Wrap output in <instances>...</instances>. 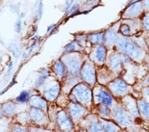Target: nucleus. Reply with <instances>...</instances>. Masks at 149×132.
I'll use <instances>...</instances> for the list:
<instances>
[{
    "label": "nucleus",
    "instance_id": "obj_1",
    "mask_svg": "<svg viewBox=\"0 0 149 132\" xmlns=\"http://www.w3.org/2000/svg\"><path fill=\"white\" fill-rule=\"evenodd\" d=\"M116 44L117 46L121 51L133 59L136 60L141 59L143 56V50L125 37H117Z\"/></svg>",
    "mask_w": 149,
    "mask_h": 132
},
{
    "label": "nucleus",
    "instance_id": "obj_2",
    "mask_svg": "<svg viewBox=\"0 0 149 132\" xmlns=\"http://www.w3.org/2000/svg\"><path fill=\"white\" fill-rule=\"evenodd\" d=\"M74 92L77 99L81 103L88 104L92 100V91L84 84L77 85L74 88Z\"/></svg>",
    "mask_w": 149,
    "mask_h": 132
},
{
    "label": "nucleus",
    "instance_id": "obj_3",
    "mask_svg": "<svg viewBox=\"0 0 149 132\" xmlns=\"http://www.w3.org/2000/svg\"><path fill=\"white\" fill-rule=\"evenodd\" d=\"M143 11V1H134L127 8L123 15L126 18H134L138 17Z\"/></svg>",
    "mask_w": 149,
    "mask_h": 132
},
{
    "label": "nucleus",
    "instance_id": "obj_4",
    "mask_svg": "<svg viewBox=\"0 0 149 132\" xmlns=\"http://www.w3.org/2000/svg\"><path fill=\"white\" fill-rule=\"evenodd\" d=\"M109 89L111 92L116 95H122L128 90V85L121 78L116 79L109 84Z\"/></svg>",
    "mask_w": 149,
    "mask_h": 132
},
{
    "label": "nucleus",
    "instance_id": "obj_5",
    "mask_svg": "<svg viewBox=\"0 0 149 132\" xmlns=\"http://www.w3.org/2000/svg\"><path fill=\"white\" fill-rule=\"evenodd\" d=\"M81 76L86 82L93 83L95 80V71L94 67L91 63H87L84 65L81 69Z\"/></svg>",
    "mask_w": 149,
    "mask_h": 132
},
{
    "label": "nucleus",
    "instance_id": "obj_6",
    "mask_svg": "<svg viewBox=\"0 0 149 132\" xmlns=\"http://www.w3.org/2000/svg\"><path fill=\"white\" fill-rule=\"evenodd\" d=\"M116 119L121 126L123 127H129L132 125V120L127 112L121 107H117L115 111Z\"/></svg>",
    "mask_w": 149,
    "mask_h": 132
},
{
    "label": "nucleus",
    "instance_id": "obj_7",
    "mask_svg": "<svg viewBox=\"0 0 149 132\" xmlns=\"http://www.w3.org/2000/svg\"><path fill=\"white\" fill-rule=\"evenodd\" d=\"M129 58L123 54H116L113 55L109 60V64L111 68L114 70L118 71L121 68L123 62H128Z\"/></svg>",
    "mask_w": 149,
    "mask_h": 132
},
{
    "label": "nucleus",
    "instance_id": "obj_8",
    "mask_svg": "<svg viewBox=\"0 0 149 132\" xmlns=\"http://www.w3.org/2000/svg\"><path fill=\"white\" fill-rule=\"evenodd\" d=\"M137 27L138 26L136 25L135 22L133 23V21H132L127 20L122 23L121 27H120V32L125 36L130 35L132 33H135L136 31L134 29L136 30Z\"/></svg>",
    "mask_w": 149,
    "mask_h": 132
},
{
    "label": "nucleus",
    "instance_id": "obj_9",
    "mask_svg": "<svg viewBox=\"0 0 149 132\" xmlns=\"http://www.w3.org/2000/svg\"><path fill=\"white\" fill-rule=\"evenodd\" d=\"M58 121L60 128L63 129V130H68V129H70L72 126L71 120L66 116V114L63 112H61L58 114Z\"/></svg>",
    "mask_w": 149,
    "mask_h": 132
},
{
    "label": "nucleus",
    "instance_id": "obj_10",
    "mask_svg": "<svg viewBox=\"0 0 149 132\" xmlns=\"http://www.w3.org/2000/svg\"><path fill=\"white\" fill-rule=\"evenodd\" d=\"M96 100L99 102L104 103L107 105H111L113 103V98L109 93L104 90H100L96 95Z\"/></svg>",
    "mask_w": 149,
    "mask_h": 132
},
{
    "label": "nucleus",
    "instance_id": "obj_11",
    "mask_svg": "<svg viewBox=\"0 0 149 132\" xmlns=\"http://www.w3.org/2000/svg\"><path fill=\"white\" fill-rule=\"evenodd\" d=\"M125 103L131 114L134 116H137L139 115V110L136 102L132 98L127 97L125 100Z\"/></svg>",
    "mask_w": 149,
    "mask_h": 132
},
{
    "label": "nucleus",
    "instance_id": "obj_12",
    "mask_svg": "<svg viewBox=\"0 0 149 132\" xmlns=\"http://www.w3.org/2000/svg\"><path fill=\"white\" fill-rule=\"evenodd\" d=\"M30 104L35 108H40V109H46L47 104L42 98L38 96H34L31 97L30 100Z\"/></svg>",
    "mask_w": 149,
    "mask_h": 132
},
{
    "label": "nucleus",
    "instance_id": "obj_13",
    "mask_svg": "<svg viewBox=\"0 0 149 132\" xmlns=\"http://www.w3.org/2000/svg\"><path fill=\"white\" fill-rule=\"evenodd\" d=\"M85 109L78 104H74L71 105L70 112L74 119H78L84 114Z\"/></svg>",
    "mask_w": 149,
    "mask_h": 132
},
{
    "label": "nucleus",
    "instance_id": "obj_14",
    "mask_svg": "<svg viewBox=\"0 0 149 132\" xmlns=\"http://www.w3.org/2000/svg\"><path fill=\"white\" fill-rule=\"evenodd\" d=\"M95 54L96 59L98 61L102 63L105 61V57H106V49H105V47L103 45H98L97 49H96Z\"/></svg>",
    "mask_w": 149,
    "mask_h": 132
},
{
    "label": "nucleus",
    "instance_id": "obj_15",
    "mask_svg": "<svg viewBox=\"0 0 149 132\" xmlns=\"http://www.w3.org/2000/svg\"><path fill=\"white\" fill-rule=\"evenodd\" d=\"M60 90V87L58 85H53L51 88H50L47 92H45V96L49 100H53L57 97Z\"/></svg>",
    "mask_w": 149,
    "mask_h": 132
},
{
    "label": "nucleus",
    "instance_id": "obj_16",
    "mask_svg": "<svg viewBox=\"0 0 149 132\" xmlns=\"http://www.w3.org/2000/svg\"><path fill=\"white\" fill-rule=\"evenodd\" d=\"M68 66L69 69L72 73H77L80 68V62L79 59L76 58H72L69 60Z\"/></svg>",
    "mask_w": 149,
    "mask_h": 132
},
{
    "label": "nucleus",
    "instance_id": "obj_17",
    "mask_svg": "<svg viewBox=\"0 0 149 132\" xmlns=\"http://www.w3.org/2000/svg\"><path fill=\"white\" fill-rule=\"evenodd\" d=\"M117 37L116 32L114 30H113V29H111V30H109L107 32L106 35H105V37H104V40H105L106 43H107L108 45H111L117 40Z\"/></svg>",
    "mask_w": 149,
    "mask_h": 132
},
{
    "label": "nucleus",
    "instance_id": "obj_18",
    "mask_svg": "<svg viewBox=\"0 0 149 132\" xmlns=\"http://www.w3.org/2000/svg\"><path fill=\"white\" fill-rule=\"evenodd\" d=\"M139 109L141 114L146 118L149 119V104L144 101H141L139 103Z\"/></svg>",
    "mask_w": 149,
    "mask_h": 132
},
{
    "label": "nucleus",
    "instance_id": "obj_19",
    "mask_svg": "<svg viewBox=\"0 0 149 132\" xmlns=\"http://www.w3.org/2000/svg\"><path fill=\"white\" fill-rule=\"evenodd\" d=\"M103 40H104V36L103 33H95L90 35L89 37V41L92 44H101Z\"/></svg>",
    "mask_w": 149,
    "mask_h": 132
},
{
    "label": "nucleus",
    "instance_id": "obj_20",
    "mask_svg": "<svg viewBox=\"0 0 149 132\" xmlns=\"http://www.w3.org/2000/svg\"><path fill=\"white\" fill-rule=\"evenodd\" d=\"M31 116L32 118L37 122H40L43 120V114L38 109H33L31 111Z\"/></svg>",
    "mask_w": 149,
    "mask_h": 132
},
{
    "label": "nucleus",
    "instance_id": "obj_21",
    "mask_svg": "<svg viewBox=\"0 0 149 132\" xmlns=\"http://www.w3.org/2000/svg\"><path fill=\"white\" fill-rule=\"evenodd\" d=\"M103 129L105 132H117V127L109 122H105L103 124Z\"/></svg>",
    "mask_w": 149,
    "mask_h": 132
},
{
    "label": "nucleus",
    "instance_id": "obj_22",
    "mask_svg": "<svg viewBox=\"0 0 149 132\" xmlns=\"http://www.w3.org/2000/svg\"><path fill=\"white\" fill-rule=\"evenodd\" d=\"M55 69L58 76H62L64 74V65L61 61H57L56 64H55Z\"/></svg>",
    "mask_w": 149,
    "mask_h": 132
},
{
    "label": "nucleus",
    "instance_id": "obj_23",
    "mask_svg": "<svg viewBox=\"0 0 149 132\" xmlns=\"http://www.w3.org/2000/svg\"><path fill=\"white\" fill-rule=\"evenodd\" d=\"M99 111L103 116H108L110 114V109L107 106V105H101L99 107Z\"/></svg>",
    "mask_w": 149,
    "mask_h": 132
},
{
    "label": "nucleus",
    "instance_id": "obj_24",
    "mask_svg": "<svg viewBox=\"0 0 149 132\" xmlns=\"http://www.w3.org/2000/svg\"><path fill=\"white\" fill-rule=\"evenodd\" d=\"M29 97V93L27 92H23L21 93L20 95L17 98V100L20 102H25L27 100Z\"/></svg>",
    "mask_w": 149,
    "mask_h": 132
},
{
    "label": "nucleus",
    "instance_id": "obj_25",
    "mask_svg": "<svg viewBox=\"0 0 149 132\" xmlns=\"http://www.w3.org/2000/svg\"><path fill=\"white\" fill-rule=\"evenodd\" d=\"M90 132H102V129L99 124L97 123H93L90 128Z\"/></svg>",
    "mask_w": 149,
    "mask_h": 132
},
{
    "label": "nucleus",
    "instance_id": "obj_26",
    "mask_svg": "<svg viewBox=\"0 0 149 132\" xmlns=\"http://www.w3.org/2000/svg\"><path fill=\"white\" fill-rule=\"evenodd\" d=\"M143 27L146 30H149V11L147 12L143 18Z\"/></svg>",
    "mask_w": 149,
    "mask_h": 132
},
{
    "label": "nucleus",
    "instance_id": "obj_27",
    "mask_svg": "<svg viewBox=\"0 0 149 132\" xmlns=\"http://www.w3.org/2000/svg\"><path fill=\"white\" fill-rule=\"evenodd\" d=\"M78 47V45L77 44H74V43H72V44L68 45L66 47V51H72V50L76 49V48Z\"/></svg>",
    "mask_w": 149,
    "mask_h": 132
},
{
    "label": "nucleus",
    "instance_id": "obj_28",
    "mask_svg": "<svg viewBox=\"0 0 149 132\" xmlns=\"http://www.w3.org/2000/svg\"><path fill=\"white\" fill-rule=\"evenodd\" d=\"M144 10H146L147 12L149 11V1H143Z\"/></svg>",
    "mask_w": 149,
    "mask_h": 132
},
{
    "label": "nucleus",
    "instance_id": "obj_29",
    "mask_svg": "<svg viewBox=\"0 0 149 132\" xmlns=\"http://www.w3.org/2000/svg\"><path fill=\"white\" fill-rule=\"evenodd\" d=\"M21 30V23L20 21H18V22H17L16 23V32H19V31Z\"/></svg>",
    "mask_w": 149,
    "mask_h": 132
},
{
    "label": "nucleus",
    "instance_id": "obj_30",
    "mask_svg": "<svg viewBox=\"0 0 149 132\" xmlns=\"http://www.w3.org/2000/svg\"><path fill=\"white\" fill-rule=\"evenodd\" d=\"M78 8V4H75L74 6L72 7V8L71 9V12H74L75 11H76L77 9Z\"/></svg>",
    "mask_w": 149,
    "mask_h": 132
},
{
    "label": "nucleus",
    "instance_id": "obj_31",
    "mask_svg": "<svg viewBox=\"0 0 149 132\" xmlns=\"http://www.w3.org/2000/svg\"><path fill=\"white\" fill-rule=\"evenodd\" d=\"M14 132H25V130H24L23 129H21V128H18V129H16Z\"/></svg>",
    "mask_w": 149,
    "mask_h": 132
},
{
    "label": "nucleus",
    "instance_id": "obj_32",
    "mask_svg": "<svg viewBox=\"0 0 149 132\" xmlns=\"http://www.w3.org/2000/svg\"><path fill=\"white\" fill-rule=\"evenodd\" d=\"M31 132H48L45 130H40V129H34V130H32Z\"/></svg>",
    "mask_w": 149,
    "mask_h": 132
},
{
    "label": "nucleus",
    "instance_id": "obj_33",
    "mask_svg": "<svg viewBox=\"0 0 149 132\" xmlns=\"http://www.w3.org/2000/svg\"><path fill=\"white\" fill-rule=\"evenodd\" d=\"M52 27H54V25H50V26H49V28H48V30H47V31L48 32H49V31H50V30H51V29H52L53 28Z\"/></svg>",
    "mask_w": 149,
    "mask_h": 132
},
{
    "label": "nucleus",
    "instance_id": "obj_34",
    "mask_svg": "<svg viewBox=\"0 0 149 132\" xmlns=\"http://www.w3.org/2000/svg\"><path fill=\"white\" fill-rule=\"evenodd\" d=\"M146 95H147L149 97V88H147L146 90Z\"/></svg>",
    "mask_w": 149,
    "mask_h": 132
},
{
    "label": "nucleus",
    "instance_id": "obj_35",
    "mask_svg": "<svg viewBox=\"0 0 149 132\" xmlns=\"http://www.w3.org/2000/svg\"><path fill=\"white\" fill-rule=\"evenodd\" d=\"M147 82H148V83L149 84V76L148 77V78H147Z\"/></svg>",
    "mask_w": 149,
    "mask_h": 132
}]
</instances>
